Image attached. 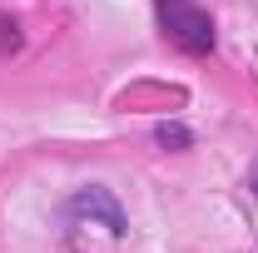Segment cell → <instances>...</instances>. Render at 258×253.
I'll return each instance as SVG.
<instances>
[{
  "label": "cell",
  "instance_id": "6da1fadb",
  "mask_svg": "<svg viewBox=\"0 0 258 253\" xmlns=\"http://www.w3.org/2000/svg\"><path fill=\"white\" fill-rule=\"evenodd\" d=\"M159 25L184 55H209L214 50V20L194 0H159Z\"/></svg>",
  "mask_w": 258,
  "mask_h": 253
},
{
  "label": "cell",
  "instance_id": "7a4b0ae2",
  "mask_svg": "<svg viewBox=\"0 0 258 253\" xmlns=\"http://www.w3.org/2000/svg\"><path fill=\"white\" fill-rule=\"evenodd\" d=\"M70 214H75V219H99L109 233H114V238L124 233V214H119V204H114L104 189H85V194H75V199H70Z\"/></svg>",
  "mask_w": 258,
  "mask_h": 253
},
{
  "label": "cell",
  "instance_id": "3957f363",
  "mask_svg": "<svg viewBox=\"0 0 258 253\" xmlns=\"http://www.w3.org/2000/svg\"><path fill=\"white\" fill-rule=\"evenodd\" d=\"M10 50H20V25L10 15H0V55H10Z\"/></svg>",
  "mask_w": 258,
  "mask_h": 253
},
{
  "label": "cell",
  "instance_id": "277c9868",
  "mask_svg": "<svg viewBox=\"0 0 258 253\" xmlns=\"http://www.w3.org/2000/svg\"><path fill=\"white\" fill-rule=\"evenodd\" d=\"M159 144H189V134L179 124H159Z\"/></svg>",
  "mask_w": 258,
  "mask_h": 253
},
{
  "label": "cell",
  "instance_id": "5b68a950",
  "mask_svg": "<svg viewBox=\"0 0 258 253\" xmlns=\"http://www.w3.org/2000/svg\"><path fill=\"white\" fill-rule=\"evenodd\" d=\"M248 189H253V194H258V169H253V179H248Z\"/></svg>",
  "mask_w": 258,
  "mask_h": 253
}]
</instances>
